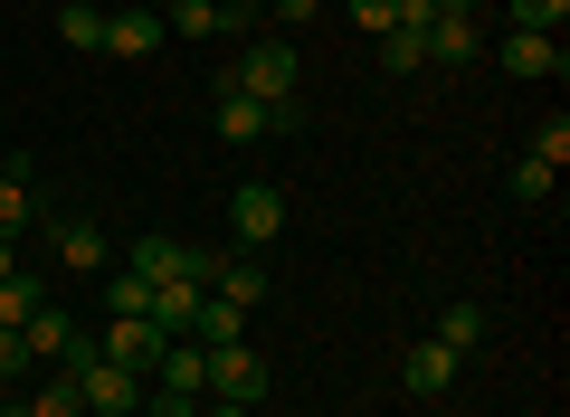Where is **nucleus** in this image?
Wrapping results in <instances>:
<instances>
[{
	"label": "nucleus",
	"instance_id": "14",
	"mask_svg": "<svg viewBox=\"0 0 570 417\" xmlns=\"http://www.w3.org/2000/svg\"><path fill=\"white\" fill-rule=\"evenodd\" d=\"M494 58L513 67V77H561V39H542V29H504V48H494Z\"/></svg>",
	"mask_w": 570,
	"mask_h": 417
},
{
	"label": "nucleus",
	"instance_id": "4",
	"mask_svg": "<svg viewBox=\"0 0 570 417\" xmlns=\"http://www.w3.org/2000/svg\"><path fill=\"white\" fill-rule=\"evenodd\" d=\"M200 398H228V408H257L266 398V360L247 351V341H219V351H209V389Z\"/></svg>",
	"mask_w": 570,
	"mask_h": 417
},
{
	"label": "nucleus",
	"instance_id": "16",
	"mask_svg": "<svg viewBox=\"0 0 570 417\" xmlns=\"http://www.w3.org/2000/svg\"><path fill=\"white\" fill-rule=\"evenodd\" d=\"M190 341H200V351H219V341H247V314H238V304H219V295H200V314H190Z\"/></svg>",
	"mask_w": 570,
	"mask_h": 417
},
{
	"label": "nucleus",
	"instance_id": "29",
	"mask_svg": "<svg viewBox=\"0 0 570 417\" xmlns=\"http://www.w3.org/2000/svg\"><path fill=\"white\" fill-rule=\"evenodd\" d=\"M142 417H200V398H142Z\"/></svg>",
	"mask_w": 570,
	"mask_h": 417
},
{
	"label": "nucleus",
	"instance_id": "26",
	"mask_svg": "<svg viewBox=\"0 0 570 417\" xmlns=\"http://www.w3.org/2000/svg\"><path fill=\"white\" fill-rule=\"evenodd\" d=\"M551 180H561V171H542V161H513V199H523V209H542Z\"/></svg>",
	"mask_w": 570,
	"mask_h": 417
},
{
	"label": "nucleus",
	"instance_id": "5",
	"mask_svg": "<svg viewBox=\"0 0 570 417\" xmlns=\"http://www.w3.org/2000/svg\"><path fill=\"white\" fill-rule=\"evenodd\" d=\"M448 389H456V351L438 332L409 341V351H400V398H448Z\"/></svg>",
	"mask_w": 570,
	"mask_h": 417
},
{
	"label": "nucleus",
	"instance_id": "25",
	"mask_svg": "<svg viewBox=\"0 0 570 417\" xmlns=\"http://www.w3.org/2000/svg\"><path fill=\"white\" fill-rule=\"evenodd\" d=\"M523 161H542V171H561V161H570V123L561 115H551V123H532V152Z\"/></svg>",
	"mask_w": 570,
	"mask_h": 417
},
{
	"label": "nucleus",
	"instance_id": "18",
	"mask_svg": "<svg viewBox=\"0 0 570 417\" xmlns=\"http://www.w3.org/2000/svg\"><path fill=\"white\" fill-rule=\"evenodd\" d=\"M29 219H39V180H29V171H0V238H20Z\"/></svg>",
	"mask_w": 570,
	"mask_h": 417
},
{
	"label": "nucleus",
	"instance_id": "12",
	"mask_svg": "<svg viewBox=\"0 0 570 417\" xmlns=\"http://www.w3.org/2000/svg\"><path fill=\"white\" fill-rule=\"evenodd\" d=\"M209 295L238 304V314H257V304H266V266L257 257H209Z\"/></svg>",
	"mask_w": 570,
	"mask_h": 417
},
{
	"label": "nucleus",
	"instance_id": "24",
	"mask_svg": "<svg viewBox=\"0 0 570 417\" xmlns=\"http://www.w3.org/2000/svg\"><path fill=\"white\" fill-rule=\"evenodd\" d=\"M513 10V29H542V39H561V20H570V0H504Z\"/></svg>",
	"mask_w": 570,
	"mask_h": 417
},
{
	"label": "nucleus",
	"instance_id": "20",
	"mask_svg": "<svg viewBox=\"0 0 570 417\" xmlns=\"http://www.w3.org/2000/svg\"><path fill=\"white\" fill-rule=\"evenodd\" d=\"M58 39H67V48H96V58H105V10H96V0H67V10H58Z\"/></svg>",
	"mask_w": 570,
	"mask_h": 417
},
{
	"label": "nucleus",
	"instance_id": "11",
	"mask_svg": "<svg viewBox=\"0 0 570 417\" xmlns=\"http://www.w3.org/2000/svg\"><path fill=\"white\" fill-rule=\"evenodd\" d=\"M163 39V10H105V58H153Z\"/></svg>",
	"mask_w": 570,
	"mask_h": 417
},
{
	"label": "nucleus",
	"instance_id": "10",
	"mask_svg": "<svg viewBox=\"0 0 570 417\" xmlns=\"http://www.w3.org/2000/svg\"><path fill=\"white\" fill-rule=\"evenodd\" d=\"M77 332H86V322H77V314H67V304H58V295H48V304H39V314H29V322H20V351H29V360H67V341H77Z\"/></svg>",
	"mask_w": 570,
	"mask_h": 417
},
{
	"label": "nucleus",
	"instance_id": "28",
	"mask_svg": "<svg viewBox=\"0 0 570 417\" xmlns=\"http://www.w3.org/2000/svg\"><path fill=\"white\" fill-rule=\"evenodd\" d=\"M29 370V351H20V332H0V379H20Z\"/></svg>",
	"mask_w": 570,
	"mask_h": 417
},
{
	"label": "nucleus",
	"instance_id": "7",
	"mask_svg": "<svg viewBox=\"0 0 570 417\" xmlns=\"http://www.w3.org/2000/svg\"><path fill=\"white\" fill-rule=\"evenodd\" d=\"M163 29H181V39H238V29H247V0H171Z\"/></svg>",
	"mask_w": 570,
	"mask_h": 417
},
{
	"label": "nucleus",
	"instance_id": "30",
	"mask_svg": "<svg viewBox=\"0 0 570 417\" xmlns=\"http://www.w3.org/2000/svg\"><path fill=\"white\" fill-rule=\"evenodd\" d=\"M314 10H324V0H276V20H285V29H305Z\"/></svg>",
	"mask_w": 570,
	"mask_h": 417
},
{
	"label": "nucleus",
	"instance_id": "13",
	"mask_svg": "<svg viewBox=\"0 0 570 417\" xmlns=\"http://www.w3.org/2000/svg\"><path fill=\"white\" fill-rule=\"evenodd\" d=\"M266 133H285V123L266 115L257 96H238V86H219V142H238V152H247V142H266Z\"/></svg>",
	"mask_w": 570,
	"mask_h": 417
},
{
	"label": "nucleus",
	"instance_id": "22",
	"mask_svg": "<svg viewBox=\"0 0 570 417\" xmlns=\"http://www.w3.org/2000/svg\"><path fill=\"white\" fill-rule=\"evenodd\" d=\"M438 341H448V351L466 360L475 341H485V314H475V304H448V314H438Z\"/></svg>",
	"mask_w": 570,
	"mask_h": 417
},
{
	"label": "nucleus",
	"instance_id": "2",
	"mask_svg": "<svg viewBox=\"0 0 570 417\" xmlns=\"http://www.w3.org/2000/svg\"><path fill=\"white\" fill-rule=\"evenodd\" d=\"M86 341H96V351L115 360V370H153L171 332H163V322H142V314H105V322H96V332H86Z\"/></svg>",
	"mask_w": 570,
	"mask_h": 417
},
{
	"label": "nucleus",
	"instance_id": "23",
	"mask_svg": "<svg viewBox=\"0 0 570 417\" xmlns=\"http://www.w3.org/2000/svg\"><path fill=\"white\" fill-rule=\"evenodd\" d=\"M381 67H390V77H419V67H428V29H390V39H381Z\"/></svg>",
	"mask_w": 570,
	"mask_h": 417
},
{
	"label": "nucleus",
	"instance_id": "17",
	"mask_svg": "<svg viewBox=\"0 0 570 417\" xmlns=\"http://www.w3.org/2000/svg\"><path fill=\"white\" fill-rule=\"evenodd\" d=\"M96 304H105V314H142V322H153V285H142L134 266H105V285H96Z\"/></svg>",
	"mask_w": 570,
	"mask_h": 417
},
{
	"label": "nucleus",
	"instance_id": "31",
	"mask_svg": "<svg viewBox=\"0 0 570 417\" xmlns=\"http://www.w3.org/2000/svg\"><path fill=\"white\" fill-rule=\"evenodd\" d=\"M200 417H257V408H228V398H200Z\"/></svg>",
	"mask_w": 570,
	"mask_h": 417
},
{
	"label": "nucleus",
	"instance_id": "21",
	"mask_svg": "<svg viewBox=\"0 0 570 417\" xmlns=\"http://www.w3.org/2000/svg\"><path fill=\"white\" fill-rule=\"evenodd\" d=\"M48 304V285H29V276H0V332H20L29 314Z\"/></svg>",
	"mask_w": 570,
	"mask_h": 417
},
{
	"label": "nucleus",
	"instance_id": "1",
	"mask_svg": "<svg viewBox=\"0 0 570 417\" xmlns=\"http://www.w3.org/2000/svg\"><path fill=\"white\" fill-rule=\"evenodd\" d=\"M219 86H238V96H257L266 115L285 123V133H295V123H305V105H295V48H285V39H247V58L228 67Z\"/></svg>",
	"mask_w": 570,
	"mask_h": 417
},
{
	"label": "nucleus",
	"instance_id": "15",
	"mask_svg": "<svg viewBox=\"0 0 570 417\" xmlns=\"http://www.w3.org/2000/svg\"><path fill=\"white\" fill-rule=\"evenodd\" d=\"M0 417H86V398H77V379H39V389H29V398H10V408H0Z\"/></svg>",
	"mask_w": 570,
	"mask_h": 417
},
{
	"label": "nucleus",
	"instance_id": "19",
	"mask_svg": "<svg viewBox=\"0 0 570 417\" xmlns=\"http://www.w3.org/2000/svg\"><path fill=\"white\" fill-rule=\"evenodd\" d=\"M200 295H209V285H153V322H163V332H190Z\"/></svg>",
	"mask_w": 570,
	"mask_h": 417
},
{
	"label": "nucleus",
	"instance_id": "6",
	"mask_svg": "<svg viewBox=\"0 0 570 417\" xmlns=\"http://www.w3.org/2000/svg\"><path fill=\"white\" fill-rule=\"evenodd\" d=\"M228 228H238L247 247H266V238L285 228V190H276V180H238V199H228Z\"/></svg>",
	"mask_w": 570,
	"mask_h": 417
},
{
	"label": "nucleus",
	"instance_id": "32",
	"mask_svg": "<svg viewBox=\"0 0 570 417\" xmlns=\"http://www.w3.org/2000/svg\"><path fill=\"white\" fill-rule=\"evenodd\" d=\"M0 276H20V238H0Z\"/></svg>",
	"mask_w": 570,
	"mask_h": 417
},
{
	"label": "nucleus",
	"instance_id": "3",
	"mask_svg": "<svg viewBox=\"0 0 570 417\" xmlns=\"http://www.w3.org/2000/svg\"><path fill=\"white\" fill-rule=\"evenodd\" d=\"M134 266L142 285H209V247H181V238H134Z\"/></svg>",
	"mask_w": 570,
	"mask_h": 417
},
{
	"label": "nucleus",
	"instance_id": "9",
	"mask_svg": "<svg viewBox=\"0 0 570 417\" xmlns=\"http://www.w3.org/2000/svg\"><path fill=\"white\" fill-rule=\"evenodd\" d=\"M58 266L67 276H105V266H115V238H105L96 219H58Z\"/></svg>",
	"mask_w": 570,
	"mask_h": 417
},
{
	"label": "nucleus",
	"instance_id": "8",
	"mask_svg": "<svg viewBox=\"0 0 570 417\" xmlns=\"http://www.w3.org/2000/svg\"><path fill=\"white\" fill-rule=\"evenodd\" d=\"M485 39H475V10H438L428 20V67H475Z\"/></svg>",
	"mask_w": 570,
	"mask_h": 417
},
{
	"label": "nucleus",
	"instance_id": "27",
	"mask_svg": "<svg viewBox=\"0 0 570 417\" xmlns=\"http://www.w3.org/2000/svg\"><path fill=\"white\" fill-rule=\"evenodd\" d=\"M352 20H362L371 39H390V29H400V0H352Z\"/></svg>",
	"mask_w": 570,
	"mask_h": 417
}]
</instances>
